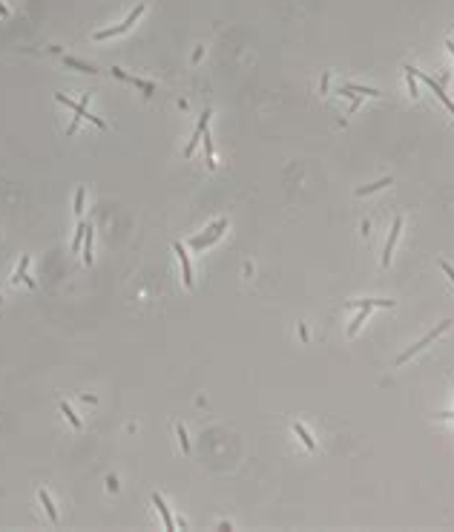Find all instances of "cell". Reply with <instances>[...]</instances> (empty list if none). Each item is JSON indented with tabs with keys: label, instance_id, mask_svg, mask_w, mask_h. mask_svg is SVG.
<instances>
[{
	"label": "cell",
	"instance_id": "obj_15",
	"mask_svg": "<svg viewBox=\"0 0 454 532\" xmlns=\"http://www.w3.org/2000/svg\"><path fill=\"white\" fill-rule=\"evenodd\" d=\"M92 239H95V228L86 225V233H84V262L92 265Z\"/></svg>",
	"mask_w": 454,
	"mask_h": 532
},
{
	"label": "cell",
	"instance_id": "obj_5",
	"mask_svg": "<svg viewBox=\"0 0 454 532\" xmlns=\"http://www.w3.org/2000/svg\"><path fill=\"white\" fill-rule=\"evenodd\" d=\"M112 75H115L118 81H127V83H133V86H138L144 95H152L155 92V83L152 81H144V78H135V75H127L124 69H118V67H112Z\"/></svg>",
	"mask_w": 454,
	"mask_h": 532
},
{
	"label": "cell",
	"instance_id": "obj_24",
	"mask_svg": "<svg viewBox=\"0 0 454 532\" xmlns=\"http://www.w3.org/2000/svg\"><path fill=\"white\" fill-rule=\"evenodd\" d=\"M75 213L78 216L84 213V187H78V193H75Z\"/></svg>",
	"mask_w": 454,
	"mask_h": 532
},
{
	"label": "cell",
	"instance_id": "obj_16",
	"mask_svg": "<svg viewBox=\"0 0 454 532\" xmlns=\"http://www.w3.org/2000/svg\"><path fill=\"white\" fill-rule=\"evenodd\" d=\"M388 184H391V176H385V179H380V182H374V184L359 187V190H356V196H371V193H377V190H385Z\"/></svg>",
	"mask_w": 454,
	"mask_h": 532
},
{
	"label": "cell",
	"instance_id": "obj_23",
	"mask_svg": "<svg viewBox=\"0 0 454 532\" xmlns=\"http://www.w3.org/2000/svg\"><path fill=\"white\" fill-rule=\"evenodd\" d=\"M175 434H178V440H181V449H184V452H190V437H187L184 426H175Z\"/></svg>",
	"mask_w": 454,
	"mask_h": 532
},
{
	"label": "cell",
	"instance_id": "obj_22",
	"mask_svg": "<svg viewBox=\"0 0 454 532\" xmlns=\"http://www.w3.org/2000/svg\"><path fill=\"white\" fill-rule=\"evenodd\" d=\"M84 233H86V225L81 222V225H78V230H75V239H72V250L84 248Z\"/></svg>",
	"mask_w": 454,
	"mask_h": 532
},
{
	"label": "cell",
	"instance_id": "obj_13",
	"mask_svg": "<svg viewBox=\"0 0 454 532\" xmlns=\"http://www.w3.org/2000/svg\"><path fill=\"white\" fill-rule=\"evenodd\" d=\"M37 498H40V503H43V509H46L49 521H52V524H58V509H55V503H52L49 492H46V489H40V492H37Z\"/></svg>",
	"mask_w": 454,
	"mask_h": 532
},
{
	"label": "cell",
	"instance_id": "obj_2",
	"mask_svg": "<svg viewBox=\"0 0 454 532\" xmlns=\"http://www.w3.org/2000/svg\"><path fill=\"white\" fill-rule=\"evenodd\" d=\"M224 228H227V219H216V222L207 228V233H204V236H193V239H190V248H193V250L210 248V245H213V242H216V239L221 236V230H224Z\"/></svg>",
	"mask_w": 454,
	"mask_h": 532
},
{
	"label": "cell",
	"instance_id": "obj_9",
	"mask_svg": "<svg viewBox=\"0 0 454 532\" xmlns=\"http://www.w3.org/2000/svg\"><path fill=\"white\" fill-rule=\"evenodd\" d=\"M342 95H371V98H377V95H383L380 89H374V86H356V83H342V89H339Z\"/></svg>",
	"mask_w": 454,
	"mask_h": 532
},
{
	"label": "cell",
	"instance_id": "obj_10",
	"mask_svg": "<svg viewBox=\"0 0 454 532\" xmlns=\"http://www.w3.org/2000/svg\"><path fill=\"white\" fill-rule=\"evenodd\" d=\"M397 302L394 300H356V302H348V308H394Z\"/></svg>",
	"mask_w": 454,
	"mask_h": 532
},
{
	"label": "cell",
	"instance_id": "obj_31",
	"mask_svg": "<svg viewBox=\"0 0 454 532\" xmlns=\"http://www.w3.org/2000/svg\"><path fill=\"white\" fill-rule=\"evenodd\" d=\"M446 49H449V52H452V55H454V40H452V38H449V40H446Z\"/></svg>",
	"mask_w": 454,
	"mask_h": 532
},
{
	"label": "cell",
	"instance_id": "obj_19",
	"mask_svg": "<svg viewBox=\"0 0 454 532\" xmlns=\"http://www.w3.org/2000/svg\"><path fill=\"white\" fill-rule=\"evenodd\" d=\"M58 409H61V415H67V420L69 423H72V429H81V426H84V423H81V420H78V415H75V412H72V409H69L67 403H64V400H61V403H58Z\"/></svg>",
	"mask_w": 454,
	"mask_h": 532
},
{
	"label": "cell",
	"instance_id": "obj_14",
	"mask_svg": "<svg viewBox=\"0 0 454 532\" xmlns=\"http://www.w3.org/2000/svg\"><path fill=\"white\" fill-rule=\"evenodd\" d=\"M64 64L72 67V69H78V72H84V75H98V69H95V67H89V64L78 61V58H69V55H64Z\"/></svg>",
	"mask_w": 454,
	"mask_h": 532
},
{
	"label": "cell",
	"instance_id": "obj_25",
	"mask_svg": "<svg viewBox=\"0 0 454 532\" xmlns=\"http://www.w3.org/2000/svg\"><path fill=\"white\" fill-rule=\"evenodd\" d=\"M440 267H443V273H446V276L452 279V285H454V267L449 265V262H440Z\"/></svg>",
	"mask_w": 454,
	"mask_h": 532
},
{
	"label": "cell",
	"instance_id": "obj_28",
	"mask_svg": "<svg viewBox=\"0 0 454 532\" xmlns=\"http://www.w3.org/2000/svg\"><path fill=\"white\" fill-rule=\"evenodd\" d=\"M359 230L365 233V236H368V233H371V222H368V219H365V222H362V225H359Z\"/></svg>",
	"mask_w": 454,
	"mask_h": 532
},
{
	"label": "cell",
	"instance_id": "obj_1",
	"mask_svg": "<svg viewBox=\"0 0 454 532\" xmlns=\"http://www.w3.org/2000/svg\"><path fill=\"white\" fill-rule=\"evenodd\" d=\"M449 328H452V319H443V322H440L437 328H434V331H428L425 334V337H422L420 342H414V345H411V348L405 351V354H400V357H397V363H394V366L400 368V366H405V363H408V360H411V357H414V354H420L422 348H425V345H431V342H434V340H437L440 334H446L449 331Z\"/></svg>",
	"mask_w": 454,
	"mask_h": 532
},
{
	"label": "cell",
	"instance_id": "obj_8",
	"mask_svg": "<svg viewBox=\"0 0 454 532\" xmlns=\"http://www.w3.org/2000/svg\"><path fill=\"white\" fill-rule=\"evenodd\" d=\"M173 250L178 253V259H181V270H184V285L187 288H193V265H190V259H187V250L181 248V242H173Z\"/></svg>",
	"mask_w": 454,
	"mask_h": 532
},
{
	"label": "cell",
	"instance_id": "obj_20",
	"mask_svg": "<svg viewBox=\"0 0 454 532\" xmlns=\"http://www.w3.org/2000/svg\"><path fill=\"white\" fill-rule=\"evenodd\" d=\"M204 150H207V164L213 170L216 167V150H213V141H210V130H204Z\"/></svg>",
	"mask_w": 454,
	"mask_h": 532
},
{
	"label": "cell",
	"instance_id": "obj_12",
	"mask_svg": "<svg viewBox=\"0 0 454 532\" xmlns=\"http://www.w3.org/2000/svg\"><path fill=\"white\" fill-rule=\"evenodd\" d=\"M293 432H296V437H299V440H302V446L308 452H314L316 449V440H314V437H311V432H308V429H305L302 423H293Z\"/></svg>",
	"mask_w": 454,
	"mask_h": 532
},
{
	"label": "cell",
	"instance_id": "obj_7",
	"mask_svg": "<svg viewBox=\"0 0 454 532\" xmlns=\"http://www.w3.org/2000/svg\"><path fill=\"white\" fill-rule=\"evenodd\" d=\"M417 78H420V81L425 83V86H431V89H434V95H437V98L443 101V104H446V110H449V113H452V115H454V101L449 98V95H446V92H443V86H440V83L434 81V78H428V75H420V72H417Z\"/></svg>",
	"mask_w": 454,
	"mask_h": 532
},
{
	"label": "cell",
	"instance_id": "obj_17",
	"mask_svg": "<svg viewBox=\"0 0 454 532\" xmlns=\"http://www.w3.org/2000/svg\"><path fill=\"white\" fill-rule=\"evenodd\" d=\"M368 319V308H356V316L351 319V325H348V337H353V334L359 331V325Z\"/></svg>",
	"mask_w": 454,
	"mask_h": 532
},
{
	"label": "cell",
	"instance_id": "obj_3",
	"mask_svg": "<svg viewBox=\"0 0 454 532\" xmlns=\"http://www.w3.org/2000/svg\"><path fill=\"white\" fill-rule=\"evenodd\" d=\"M144 9H147L144 3H141V6H135L133 12L127 15V20H124L121 26H112V29H101V32H95V40H106V38H115V35H124L127 29H133V26H135V20L144 15Z\"/></svg>",
	"mask_w": 454,
	"mask_h": 532
},
{
	"label": "cell",
	"instance_id": "obj_27",
	"mask_svg": "<svg viewBox=\"0 0 454 532\" xmlns=\"http://www.w3.org/2000/svg\"><path fill=\"white\" fill-rule=\"evenodd\" d=\"M328 86H331V75L325 72V75H322V92H328Z\"/></svg>",
	"mask_w": 454,
	"mask_h": 532
},
{
	"label": "cell",
	"instance_id": "obj_30",
	"mask_svg": "<svg viewBox=\"0 0 454 532\" xmlns=\"http://www.w3.org/2000/svg\"><path fill=\"white\" fill-rule=\"evenodd\" d=\"M0 17H9V9H6V3L0 0Z\"/></svg>",
	"mask_w": 454,
	"mask_h": 532
},
{
	"label": "cell",
	"instance_id": "obj_11",
	"mask_svg": "<svg viewBox=\"0 0 454 532\" xmlns=\"http://www.w3.org/2000/svg\"><path fill=\"white\" fill-rule=\"evenodd\" d=\"M150 500H152V506H158V512H161V518H164V527H167V530H175V521H173V515H170L164 498H161V495H152Z\"/></svg>",
	"mask_w": 454,
	"mask_h": 532
},
{
	"label": "cell",
	"instance_id": "obj_6",
	"mask_svg": "<svg viewBox=\"0 0 454 532\" xmlns=\"http://www.w3.org/2000/svg\"><path fill=\"white\" fill-rule=\"evenodd\" d=\"M210 115H213V113H210V110H204V115H202V121H199V127H196V133L190 135V141H187V147H184V155H187V158L193 155V150H196V144L202 141L204 130H207V124H210Z\"/></svg>",
	"mask_w": 454,
	"mask_h": 532
},
{
	"label": "cell",
	"instance_id": "obj_18",
	"mask_svg": "<svg viewBox=\"0 0 454 532\" xmlns=\"http://www.w3.org/2000/svg\"><path fill=\"white\" fill-rule=\"evenodd\" d=\"M26 267H29V256H23V259H20V267H17V273H15V276H12V282H20V279H23V282L32 288L35 282L29 279V276H26Z\"/></svg>",
	"mask_w": 454,
	"mask_h": 532
},
{
	"label": "cell",
	"instance_id": "obj_29",
	"mask_svg": "<svg viewBox=\"0 0 454 532\" xmlns=\"http://www.w3.org/2000/svg\"><path fill=\"white\" fill-rule=\"evenodd\" d=\"M299 337H302V342H308V328H305L302 322H299Z\"/></svg>",
	"mask_w": 454,
	"mask_h": 532
},
{
	"label": "cell",
	"instance_id": "obj_21",
	"mask_svg": "<svg viewBox=\"0 0 454 532\" xmlns=\"http://www.w3.org/2000/svg\"><path fill=\"white\" fill-rule=\"evenodd\" d=\"M405 69V81H408V92H411V95H420V92H417V69L414 67H403Z\"/></svg>",
	"mask_w": 454,
	"mask_h": 532
},
{
	"label": "cell",
	"instance_id": "obj_26",
	"mask_svg": "<svg viewBox=\"0 0 454 532\" xmlns=\"http://www.w3.org/2000/svg\"><path fill=\"white\" fill-rule=\"evenodd\" d=\"M106 489H109V492H118V481H115V478H112V475H109V478H106Z\"/></svg>",
	"mask_w": 454,
	"mask_h": 532
},
{
	"label": "cell",
	"instance_id": "obj_4",
	"mask_svg": "<svg viewBox=\"0 0 454 532\" xmlns=\"http://www.w3.org/2000/svg\"><path fill=\"white\" fill-rule=\"evenodd\" d=\"M400 233H403V216L394 219V225H391V233H388V242H385V250H383V265L391 262V253H394V245L400 242Z\"/></svg>",
	"mask_w": 454,
	"mask_h": 532
}]
</instances>
